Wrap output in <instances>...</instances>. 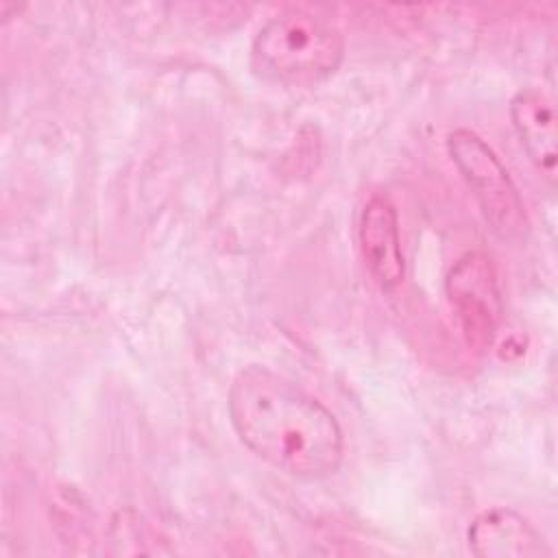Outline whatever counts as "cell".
Masks as SVG:
<instances>
[{
    "mask_svg": "<svg viewBox=\"0 0 558 558\" xmlns=\"http://www.w3.org/2000/svg\"><path fill=\"white\" fill-rule=\"evenodd\" d=\"M447 150L473 190L490 231L508 242L523 240L530 231L525 205L497 153L469 129L451 131L447 135Z\"/></svg>",
    "mask_w": 558,
    "mask_h": 558,
    "instance_id": "cell-3",
    "label": "cell"
},
{
    "mask_svg": "<svg viewBox=\"0 0 558 558\" xmlns=\"http://www.w3.org/2000/svg\"><path fill=\"white\" fill-rule=\"evenodd\" d=\"M357 240L364 264L371 277L381 290H395L405 277V262L401 251L397 209L388 196L375 194L366 201L360 225Z\"/></svg>",
    "mask_w": 558,
    "mask_h": 558,
    "instance_id": "cell-5",
    "label": "cell"
},
{
    "mask_svg": "<svg viewBox=\"0 0 558 558\" xmlns=\"http://www.w3.org/2000/svg\"><path fill=\"white\" fill-rule=\"evenodd\" d=\"M229 416L242 445L299 480L333 475L344 456L336 416L288 377L251 364L229 386Z\"/></svg>",
    "mask_w": 558,
    "mask_h": 558,
    "instance_id": "cell-1",
    "label": "cell"
},
{
    "mask_svg": "<svg viewBox=\"0 0 558 558\" xmlns=\"http://www.w3.org/2000/svg\"><path fill=\"white\" fill-rule=\"evenodd\" d=\"M445 290L458 314L466 344L475 351H486L495 342L504 314L493 259L482 251L464 253L449 268Z\"/></svg>",
    "mask_w": 558,
    "mask_h": 558,
    "instance_id": "cell-4",
    "label": "cell"
},
{
    "mask_svg": "<svg viewBox=\"0 0 558 558\" xmlns=\"http://www.w3.org/2000/svg\"><path fill=\"white\" fill-rule=\"evenodd\" d=\"M469 547L482 558H536L549 556L543 534L510 508L480 512L466 530Z\"/></svg>",
    "mask_w": 558,
    "mask_h": 558,
    "instance_id": "cell-6",
    "label": "cell"
},
{
    "mask_svg": "<svg viewBox=\"0 0 558 558\" xmlns=\"http://www.w3.org/2000/svg\"><path fill=\"white\" fill-rule=\"evenodd\" d=\"M342 59L340 28L305 9H283L266 20L251 46L253 70L262 78L283 85L325 81Z\"/></svg>",
    "mask_w": 558,
    "mask_h": 558,
    "instance_id": "cell-2",
    "label": "cell"
},
{
    "mask_svg": "<svg viewBox=\"0 0 558 558\" xmlns=\"http://www.w3.org/2000/svg\"><path fill=\"white\" fill-rule=\"evenodd\" d=\"M512 126L530 157L549 183H556V116L551 100L538 89H521L510 100Z\"/></svg>",
    "mask_w": 558,
    "mask_h": 558,
    "instance_id": "cell-7",
    "label": "cell"
}]
</instances>
